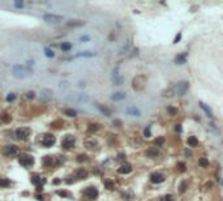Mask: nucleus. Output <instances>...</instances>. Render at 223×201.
<instances>
[{
  "instance_id": "nucleus-35",
  "label": "nucleus",
  "mask_w": 223,
  "mask_h": 201,
  "mask_svg": "<svg viewBox=\"0 0 223 201\" xmlns=\"http://www.w3.org/2000/svg\"><path fill=\"white\" fill-rule=\"evenodd\" d=\"M89 132H95L97 129H98V125L97 124H89Z\"/></svg>"
},
{
  "instance_id": "nucleus-42",
  "label": "nucleus",
  "mask_w": 223,
  "mask_h": 201,
  "mask_svg": "<svg viewBox=\"0 0 223 201\" xmlns=\"http://www.w3.org/2000/svg\"><path fill=\"white\" fill-rule=\"evenodd\" d=\"M162 201H174V196L172 194H167L164 199H162Z\"/></svg>"
},
{
  "instance_id": "nucleus-33",
  "label": "nucleus",
  "mask_w": 223,
  "mask_h": 201,
  "mask_svg": "<svg viewBox=\"0 0 223 201\" xmlns=\"http://www.w3.org/2000/svg\"><path fill=\"white\" fill-rule=\"evenodd\" d=\"M85 161H88V157H86L85 154H80L78 157H77V162H80V163H81V162H85Z\"/></svg>"
},
{
  "instance_id": "nucleus-40",
  "label": "nucleus",
  "mask_w": 223,
  "mask_h": 201,
  "mask_svg": "<svg viewBox=\"0 0 223 201\" xmlns=\"http://www.w3.org/2000/svg\"><path fill=\"white\" fill-rule=\"evenodd\" d=\"M128 49H129V42H127L124 46H123V49H121V51L119 54H125V51H128Z\"/></svg>"
},
{
  "instance_id": "nucleus-36",
  "label": "nucleus",
  "mask_w": 223,
  "mask_h": 201,
  "mask_svg": "<svg viewBox=\"0 0 223 201\" xmlns=\"http://www.w3.org/2000/svg\"><path fill=\"white\" fill-rule=\"evenodd\" d=\"M57 194H59L60 197H69V193H68L67 191H57Z\"/></svg>"
},
{
  "instance_id": "nucleus-32",
  "label": "nucleus",
  "mask_w": 223,
  "mask_h": 201,
  "mask_svg": "<svg viewBox=\"0 0 223 201\" xmlns=\"http://www.w3.org/2000/svg\"><path fill=\"white\" fill-rule=\"evenodd\" d=\"M144 136L146 137V139H149V137H151V132H150V127H146V128L144 129Z\"/></svg>"
},
{
  "instance_id": "nucleus-4",
  "label": "nucleus",
  "mask_w": 223,
  "mask_h": 201,
  "mask_svg": "<svg viewBox=\"0 0 223 201\" xmlns=\"http://www.w3.org/2000/svg\"><path fill=\"white\" fill-rule=\"evenodd\" d=\"M18 162H20V165H22L24 167H29V166H31L34 163V158L29 154H21L20 157H18Z\"/></svg>"
},
{
  "instance_id": "nucleus-3",
  "label": "nucleus",
  "mask_w": 223,
  "mask_h": 201,
  "mask_svg": "<svg viewBox=\"0 0 223 201\" xmlns=\"http://www.w3.org/2000/svg\"><path fill=\"white\" fill-rule=\"evenodd\" d=\"M82 194L86 197L88 200H95L98 197V189L95 187H88L85 191L82 192Z\"/></svg>"
},
{
  "instance_id": "nucleus-13",
  "label": "nucleus",
  "mask_w": 223,
  "mask_h": 201,
  "mask_svg": "<svg viewBox=\"0 0 223 201\" xmlns=\"http://www.w3.org/2000/svg\"><path fill=\"white\" fill-rule=\"evenodd\" d=\"M127 98V94L123 93V91H118V93H114L111 95V99L115 101V102H119V101H123Z\"/></svg>"
},
{
  "instance_id": "nucleus-6",
  "label": "nucleus",
  "mask_w": 223,
  "mask_h": 201,
  "mask_svg": "<svg viewBox=\"0 0 223 201\" xmlns=\"http://www.w3.org/2000/svg\"><path fill=\"white\" fill-rule=\"evenodd\" d=\"M112 82H114V85H123V82H124V77L123 76H120V73H119V68L116 67V68L112 71Z\"/></svg>"
},
{
  "instance_id": "nucleus-41",
  "label": "nucleus",
  "mask_w": 223,
  "mask_h": 201,
  "mask_svg": "<svg viewBox=\"0 0 223 201\" xmlns=\"http://www.w3.org/2000/svg\"><path fill=\"white\" fill-rule=\"evenodd\" d=\"M185 189H187V183H185V181H184V183H181V184H180L179 192H180V193H183V192H184V191H185Z\"/></svg>"
},
{
  "instance_id": "nucleus-7",
  "label": "nucleus",
  "mask_w": 223,
  "mask_h": 201,
  "mask_svg": "<svg viewBox=\"0 0 223 201\" xmlns=\"http://www.w3.org/2000/svg\"><path fill=\"white\" fill-rule=\"evenodd\" d=\"M43 21L48 22V24H57V22L63 21V16H57V14H44V16H43Z\"/></svg>"
},
{
  "instance_id": "nucleus-2",
  "label": "nucleus",
  "mask_w": 223,
  "mask_h": 201,
  "mask_svg": "<svg viewBox=\"0 0 223 201\" xmlns=\"http://www.w3.org/2000/svg\"><path fill=\"white\" fill-rule=\"evenodd\" d=\"M174 89H175V93L177 95H184V94H187V91H188L189 84L187 81H180L174 86Z\"/></svg>"
},
{
  "instance_id": "nucleus-22",
  "label": "nucleus",
  "mask_w": 223,
  "mask_h": 201,
  "mask_svg": "<svg viewBox=\"0 0 223 201\" xmlns=\"http://www.w3.org/2000/svg\"><path fill=\"white\" fill-rule=\"evenodd\" d=\"M188 145L190 146V148H195V146L198 145V140H197L196 136H190L188 139Z\"/></svg>"
},
{
  "instance_id": "nucleus-25",
  "label": "nucleus",
  "mask_w": 223,
  "mask_h": 201,
  "mask_svg": "<svg viewBox=\"0 0 223 201\" xmlns=\"http://www.w3.org/2000/svg\"><path fill=\"white\" fill-rule=\"evenodd\" d=\"M164 142V139L163 137H157L155 140H154V145H155V148H159V146H162Z\"/></svg>"
},
{
  "instance_id": "nucleus-5",
  "label": "nucleus",
  "mask_w": 223,
  "mask_h": 201,
  "mask_svg": "<svg viewBox=\"0 0 223 201\" xmlns=\"http://www.w3.org/2000/svg\"><path fill=\"white\" fill-rule=\"evenodd\" d=\"M31 131L30 128H26V127H21V128H17L16 129V136H17V139L20 140H26L29 136H30Z\"/></svg>"
},
{
  "instance_id": "nucleus-38",
  "label": "nucleus",
  "mask_w": 223,
  "mask_h": 201,
  "mask_svg": "<svg viewBox=\"0 0 223 201\" xmlns=\"http://www.w3.org/2000/svg\"><path fill=\"white\" fill-rule=\"evenodd\" d=\"M14 99H16L14 93H9V94H8V97H7V101H8V102H13Z\"/></svg>"
},
{
  "instance_id": "nucleus-20",
  "label": "nucleus",
  "mask_w": 223,
  "mask_h": 201,
  "mask_svg": "<svg viewBox=\"0 0 223 201\" xmlns=\"http://www.w3.org/2000/svg\"><path fill=\"white\" fill-rule=\"evenodd\" d=\"M146 155L147 157H158L159 155V150L157 148H150V149H147Z\"/></svg>"
},
{
  "instance_id": "nucleus-1",
  "label": "nucleus",
  "mask_w": 223,
  "mask_h": 201,
  "mask_svg": "<svg viewBox=\"0 0 223 201\" xmlns=\"http://www.w3.org/2000/svg\"><path fill=\"white\" fill-rule=\"evenodd\" d=\"M12 75L16 78H26L31 75V71L24 65H13L12 67Z\"/></svg>"
},
{
  "instance_id": "nucleus-48",
  "label": "nucleus",
  "mask_w": 223,
  "mask_h": 201,
  "mask_svg": "<svg viewBox=\"0 0 223 201\" xmlns=\"http://www.w3.org/2000/svg\"><path fill=\"white\" fill-rule=\"evenodd\" d=\"M114 124H116V127H120L121 122H120V120H114Z\"/></svg>"
},
{
  "instance_id": "nucleus-12",
  "label": "nucleus",
  "mask_w": 223,
  "mask_h": 201,
  "mask_svg": "<svg viewBox=\"0 0 223 201\" xmlns=\"http://www.w3.org/2000/svg\"><path fill=\"white\" fill-rule=\"evenodd\" d=\"M4 153H5V155H8V157H14V155L18 153V148L14 146V145H8V146H5Z\"/></svg>"
},
{
  "instance_id": "nucleus-15",
  "label": "nucleus",
  "mask_w": 223,
  "mask_h": 201,
  "mask_svg": "<svg viewBox=\"0 0 223 201\" xmlns=\"http://www.w3.org/2000/svg\"><path fill=\"white\" fill-rule=\"evenodd\" d=\"M41 97L43 98V99H51V98H52V90H50V89H43V90L41 91Z\"/></svg>"
},
{
  "instance_id": "nucleus-43",
  "label": "nucleus",
  "mask_w": 223,
  "mask_h": 201,
  "mask_svg": "<svg viewBox=\"0 0 223 201\" xmlns=\"http://www.w3.org/2000/svg\"><path fill=\"white\" fill-rule=\"evenodd\" d=\"M89 39H90V38L88 35H81V37H80V41H81V42H88Z\"/></svg>"
},
{
  "instance_id": "nucleus-44",
  "label": "nucleus",
  "mask_w": 223,
  "mask_h": 201,
  "mask_svg": "<svg viewBox=\"0 0 223 201\" xmlns=\"http://www.w3.org/2000/svg\"><path fill=\"white\" fill-rule=\"evenodd\" d=\"M179 170H180V171H185V170H187V168H185V165H184V163H179Z\"/></svg>"
},
{
  "instance_id": "nucleus-11",
  "label": "nucleus",
  "mask_w": 223,
  "mask_h": 201,
  "mask_svg": "<svg viewBox=\"0 0 223 201\" xmlns=\"http://www.w3.org/2000/svg\"><path fill=\"white\" fill-rule=\"evenodd\" d=\"M55 142V137L52 135H44V137L42 139V144H43L44 148H50L52 146Z\"/></svg>"
},
{
  "instance_id": "nucleus-24",
  "label": "nucleus",
  "mask_w": 223,
  "mask_h": 201,
  "mask_svg": "<svg viewBox=\"0 0 223 201\" xmlns=\"http://www.w3.org/2000/svg\"><path fill=\"white\" fill-rule=\"evenodd\" d=\"M105 187L107 188V189H110V191H112L115 188V184H114V181L112 180H110V179H106L105 180Z\"/></svg>"
},
{
  "instance_id": "nucleus-16",
  "label": "nucleus",
  "mask_w": 223,
  "mask_h": 201,
  "mask_svg": "<svg viewBox=\"0 0 223 201\" xmlns=\"http://www.w3.org/2000/svg\"><path fill=\"white\" fill-rule=\"evenodd\" d=\"M131 171H132V166L131 165H124V166H121V167L118 170L119 174H123V175H124V174H129Z\"/></svg>"
},
{
  "instance_id": "nucleus-39",
  "label": "nucleus",
  "mask_w": 223,
  "mask_h": 201,
  "mask_svg": "<svg viewBox=\"0 0 223 201\" xmlns=\"http://www.w3.org/2000/svg\"><path fill=\"white\" fill-rule=\"evenodd\" d=\"M1 120H3V122H5V123H8V122H11V116H8L7 114H3L1 115Z\"/></svg>"
},
{
  "instance_id": "nucleus-27",
  "label": "nucleus",
  "mask_w": 223,
  "mask_h": 201,
  "mask_svg": "<svg viewBox=\"0 0 223 201\" xmlns=\"http://www.w3.org/2000/svg\"><path fill=\"white\" fill-rule=\"evenodd\" d=\"M31 183L33 184H35V186H41L42 184V178H39V176H33L31 178Z\"/></svg>"
},
{
  "instance_id": "nucleus-21",
  "label": "nucleus",
  "mask_w": 223,
  "mask_h": 201,
  "mask_svg": "<svg viewBox=\"0 0 223 201\" xmlns=\"http://www.w3.org/2000/svg\"><path fill=\"white\" fill-rule=\"evenodd\" d=\"M95 55H97L95 52H90V51H82V52L77 54L76 57H93V56H95Z\"/></svg>"
},
{
  "instance_id": "nucleus-26",
  "label": "nucleus",
  "mask_w": 223,
  "mask_h": 201,
  "mask_svg": "<svg viewBox=\"0 0 223 201\" xmlns=\"http://www.w3.org/2000/svg\"><path fill=\"white\" fill-rule=\"evenodd\" d=\"M86 176H88V172L84 170V168H81V170L77 171V178H80V179H85Z\"/></svg>"
},
{
  "instance_id": "nucleus-17",
  "label": "nucleus",
  "mask_w": 223,
  "mask_h": 201,
  "mask_svg": "<svg viewBox=\"0 0 223 201\" xmlns=\"http://www.w3.org/2000/svg\"><path fill=\"white\" fill-rule=\"evenodd\" d=\"M42 162H43V165L46 166V167H48V166H52V163H54V157H52V155H46V157H43Z\"/></svg>"
},
{
  "instance_id": "nucleus-10",
  "label": "nucleus",
  "mask_w": 223,
  "mask_h": 201,
  "mask_svg": "<svg viewBox=\"0 0 223 201\" xmlns=\"http://www.w3.org/2000/svg\"><path fill=\"white\" fill-rule=\"evenodd\" d=\"M150 181L154 183V184L162 183V181H164V175L160 174V172H153V174L150 175Z\"/></svg>"
},
{
  "instance_id": "nucleus-50",
  "label": "nucleus",
  "mask_w": 223,
  "mask_h": 201,
  "mask_svg": "<svg viewBox=\"0 0 223 201\" xmlns=\"http://www.w3.org/2000/svg\"><path fill=\"white\" fill-rule=\"evenodd\" d=\"M60 183V180L59 179H56V180H54V184H59Z\"/></svg>"
},
{
  "instance_id": "nucleus-45",
  "label": "nucleus",
  "mask_w": 223,
  "mask_h": 201,
  "mask_svg": "<svg viewBox=\"0 0 223 201\" xmlns=\"http://www.w3.org/2000/svg\"><path fill=\"white\" fill-rule=\"evenodd\" d=\"M175 131L177 133H180L181 132V125H180V124H176V127H175Z\"/></svg>"
},
{
  "instance_id": "nucleus-34",
  "label": "nucleus",
  "mask_w": 223,
  "mask_h": 201,
  "mask_svg": "<svg viewBox=\"0 0 223 201\" xmlns=\"http://www.w3.org/2000/svg\"><path fill=\"white\" fill-rule=\"evenodd\" d=\"M44 54H46L47 57H54V55H55L54 51L51 50V49H46V50H44Z\"/></svg>"
},
{
  "instance_id": "nucleus-8",
  "label": "nucleus",
  "mask_w": 223,
  "mask_h": 201,
  "mask_svg": "<svg viewBox=\"0 0 223 201\" xmlns=\"http://www.w3.org/2000/svg\"><path fill=\"white\" fill-rule=\"evenodd\" d=\"M61 146L64 149H72L74 146V137L73 136H67L61 140Z\"/></svg>"
},
{
  "instance_id": "nucleus-46",
  "label": "nucleus",
  "mask_w": 223,
  "mask_h": 201,
  "mask_svg": "<svg viewBox=\"0 0 223 201\" xmlns=\"http://www.w3.org/2000/svg\"><path fill=\"white\" fill-rule=\"evenodd\" d=\"M180 38H181V34H177L176 35V38H175V41H174V43H179V41H180Z\"/></svg>"
},
{
  "instance_id": "nucleus-37",
  "label": "nucleus",
  "mask_w": 223,
  "mask_h": 201,
  "mask_svg": "<svg viewBox=\"0 0 223 201\" xmlns=\"http://www.w3.org/2000/svg\"><path fill=\"white\" fill-rule=\"evenodd\" d=\"M68 25H69V26H82L84 25V22L82 21H80V22H68Z\"/></svg>"
},
{
  "instance_id": "nucleus-18",
  "label": "nucleus",
  "mask_w": 223,
  "mask_h": 201,
  "mask_svg": "<svg viewBox=\"0 0 223 201\" xmlns=\"http://www.w3.org/2000/svg\"><path fill=\"white\" fill-rule=\"evenodd\" d=\"M95 106H97V108H98V110H99V111H101V112H102V114H105V115H106V116H111V111H110V110H108V108H107V107L102 106V104H99V103H97V104H95Z\"/></svg>"
},
{
  "instance_id": "nucleus-9",
  "label": "nucleus",
  "mask_w": 223,
  "mask_h": 201,
  "mask_svg": "<svg viewBox=\"0 0 223 201\" xmlns=\"http://www.w3.org/2000/svg\"><path fill=\"white\" fill-rule=\"evenodd\" d=\"M125 112H127V115H129V116H134V118H140L142 115L141 111L136 106H128L125 108Z\"/></svg>"
},
{
  "instance_id": "nucleus-49",
  "label": "nucleus",
  "mask_w": 223,
  "mask_h": 201,
  "mask_svg": "<svg viewBox=\"0 0 223 201\" xmlns=\"http://www.w3.org/2000/svg\"><path fill=\"white\" fill-rule=\"evenodd\" d=\"M37 191H38V192H41V191H43V184H41V186H38V187H37Z\"/></svg>"
},
{
  "instance_id": "nucleus-29",
  "label": "nucleus",
  "mask_w": 223,
  "mask_h": 201,
  "mask_svg": "<svg viewBox=\"0 0 223 201\" xmlns=\"http://www.w3.org/2000/svg\"><path fill=\"white\" fill-rule=\"evenodd\" d=\"M9 180L8 179H4V178H0V187H3V188H7L9 186Z\"/></svg>"
},
{
  "instance_id": "nucleus-23",
  "label": "nucleus",
  "mask_w": 223,
  "mask_h": 201,
  "mask_svg": "<svg viewBox=\"0 0 223 201\" xmlns=\"http://www.w3.org/2000/svg\"><path fill=\"white\" fill-rule=\"evenodd\" d=\"M198 165H200V167H208V166H209V161H208V158L201 157V158L198 159Z\"/></svg>"
},
{
  "instance_id": "nucleus-19",
  "label": "nucleus",
  "mask_w": 223,
  "mask_h": 201,
  "mask_svg": "<svg viewBox=\"0 0 223 201\" xmlns=\"http://www.w3.org/2000/svg\"><path fill=\"white\" fill-rule=\"evenodd\" d=\"M187 63V59H185V55H177L176 57H175V64H177V65H181V64H185Z\"/></svg>"
},
{
  "instance_id": "nucleus-47",
  "label": "nucleus",
  "mask_w": 223,
  "mask_h": 201,
  "mask_svg": "<svg viewBox=\"0 0 223 201\" xmlns=\"http://www.w3.org/2000/svg\"><path fill=\"white\" fill-rule=\"evenodd\" d=\"M28 98H34V91H29V93H28Z\"/></svg>"
},
{
  "instance_id": "nucleus-28",
  "label": "nucleus",
  "mask_w": 223,
  "mask_h": 201,
  "mask_svg": "<svg viewBox=\"0 0 223 201\" xmlns=\"http://www.w3.org/2000/svg\"><path fill=\"white\" fill-rule=\"evenodd\" d=\"M64 114L67 115V116H76V111L74 110H72V108H65V110H64Z\"/></svg>"
},
{
  "instance_id": "nucleus-31",
  "label": "nucleus",
  "mask_w": 223,
  "mask_h": 201,
  "mask_svg": "<svg viewBox=\"0 0 223 201\" xmlns=\"http://www.w3.org/2000/svg\"><path fill=\"white\" fill-rule=\"evenodd\" d=\"M70 49H72V44H70V43H63V44H61V50H63V51H65V52H67V51H69Z\"/></svg>"
},
{
  "instance_id": "nucleus-30",
  "label": "nucleus",
  "mask_w": 223,
  "mask_h": 201,
  "mask_svg": "<svg viewBox=\"0 0 223 201\" xmlns=\"http://www.w3.org/2000/svg\"><path fill=\"white\" fill-rule=\"evenodd\" d=\"M167 112H168L171 116H175V115L177 114V110L175 107H172V106H168V107H167Z\"/></svg>"
},
{
  "instance_id": "nucleus-14",
  "label": "nucleus",
  "mask_w": 223,
  "mask_h": 201,
  "mask_svg": "<svg viewBox=\"0 0 223 201\" xmlns=\"http://www.w3.org/2000/svg\"><path fill=\"white\" fill-rule=\"evenodd\" d=\"M200 107H201V110L206 114V116H208V118H213V112H211V110H210V107L208 106V104H205L203 102H200Z\"/></svg>"
}]
</instances>
